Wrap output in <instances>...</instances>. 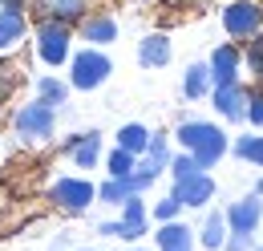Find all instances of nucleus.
<instances>
[{"instance_id":"obj_1","label":"nucleus","mask_w":263,"mask_h":251,"mask_svg":"<svg viewBox=\"0 0 263 251\" xmlns=\"http://www.w3.org/2000/svg\"><path fill=\"white\" fill-rule=\"evenodd\" d=\"M174 142H178L186 154L195 158L202 170L219 166V158L231 150V134H227V130H219L215 122H198V118L178 122V130H174Z\"/></svg>"},{"instance_id":"obj_2","label":"nucleus","mask_w":263,"mask_h":251,"mask_svg":"<svg viewBox=\"0 0 263 251\" xmlns=\"http://www.w3.org/2000/svg\"><path fill=\"white\" fill-rule=\"evenodd\" d=\"M109 73H114L109 53H105V49H93V45H85V49H77V53L69 57V89L89 94V89H98V85L109 81Z\"/></svg>"},{"instance_id":"obj_3","label":"nucleus","mask_w":263,"mask_h":251,"mask_svg":"<svg viewBox=\"0 0 263 251\" xmlns=\"http://www.w3.org/2000/svg\"><path fill=\"white\" fill-rule=\"evenodd\" d=\"M33 49L36 57L49 65V69H57V65H69L73 57V25H61V21H36L33 29Z\"/></svg>"},{"instance_id":"obj_4","label":"nucleus","mask_w":263,"mask_h":251,"mask_svg":"<svg viewBox=\"0 0 263 251\" xmlns=\"http://www.w3.org/2000/svg\"><path fill=\"white\" fill-rule=\"evenodd\" d=\"M12 130H16L21 142H29V146H45V142L53 138V130H57V110L45 105L41 97H33L29 105H16V114H12Z\"/></svg>"},{"instance_id":"obj_5","label":"nucleus","mask_w":263,"mask_h":251,"mask_svg":"<svg viewBox=\"0 0 263 251\" xmlns=\"http://www.w3.org/2000/svg\"><path fill=\"white\" fill-rule=\"evenodd\" d=\"M146 231H150V211H146L142 194H130L122 203V219L98 223V235H105V239H126V243H138Z\"/></svg>"},{"instance_id":"obj_6","label":"nucleus","mask_w":263,"mask_h":251,"mask_svg":"<svg viewBox=\"0 0 263 251\" xmlns=\"http://www.w3.org/2000/svg\"><path fill=\"white\" fill-rule=\"evenodd\" d=\"M93 199H98V187L89 178H77V174H65V178H57L49 187V203L57 211H65V215H85L93 207Z\"/></svg>"},{"instance_id":"obj_7","label":"nucleus","mask_w":263,"mask_h":251,"mask_svg":"<svg viewBox=\"0 0 263 251\" xmlns=\"http://www.w3.org/2000/svg\"><path fill=\"white\" fill-rule=\"evenodd\" d=\"M223 29L231 41H251L255 32H263V4L259 0H231L223 8Z\"/></svg>"},{"instance_id":"obj_8","label":"nucleus","mask_w":263,"mask_h":251,"mask_svg":"<svg viewBox=\"0 0 263 251\" xmlns=\"http://www.w3.org/2000/svg\"><path fill=\"white\" fill-rule=\"evenodd\" d=\"M206 69H211V85H231V81H239V73H243V49H239L235 41L215 45V53L206 57Z\"/></svg>"},{"instance_id":"obj_9","label":"nucleus","mask_w":263,"mask_h":251,"mask_svg":"<svg viewBox=\"0 0 263 251\" xmlns=\"http://www.w3.org/2000/svg\"><path fill=\"white\" fill-rule=\"evenodd\" d=\"M65 158L77 166V170H93L101 162V134L98 130H85V134H73V138H65Z\"/></svg>"},{"instance_id":"obj_10","label":"nucleus","mask_w":263,"mask_h":251,"mask_svg":"<svg viewBox=\"0 0 263 251\" xmlns=\"http://www.w3.org/2000/svg\"><path fill=\"white\" fill-rule=\"evenodd\" d=\"M77 37H81L85 45H93V49H105V45L118 41V21H114L109 12H85V16L77 21Z\"/></svg>"},{"instance_id":"obj_11","label":"nucleus","mask_w":263,"mask_h":251,"mask_svg":"<svg viewBox=\"0 0 263 251\" xmlns=\"http://www.w3.org/2000/svg\"><path fill=\"white\" fill-rule=\"evenodd\" d=\"M223 219H227V231H251L255 235V227L263 223V194H243L239 203H231L223 211Z\"/></svg>"},{"instance_id":"obj_12","label":"nucleus","mask_w":263,"mask_h":251,"mask_svg":"<svg viewBox=\"0 0 263 251\" xmlns=\"http://www.w3.org/2000/svg\"><path fill=\"white\" fill-rule=\"evenodd\" d=\"M206 97H211V105L219 110V118H227V122H243V105H247V85H243V81L215 85Z\"/></svg>"},{"instance_id":"obj_13","label":"nucleus","mask_w":263,"mask_h":251,"mask_svg":"<svg viewBox=\"0 0 263 251\" xmlns=\"http://www.w3.org/2000/svg\"><path fill=\"white\" fill-rule=\"evenodd\" d=\"M178 203H182V211L186 207H206L211 199H215V178L202 170V174H191V178H182V183H174V190H170Z\"/></svg>"},{"instance_id":"obj_14","label":"nucleus","mask_w":263,"mask_h":251,"mask_svg":"<svg viewBox=\"0 0 263 251\" xmlns=\"http://www.w3.org/2000/svg\"><path fill=\"white\" fill-rule=\"evenodd\" d=\"M154 247H158V251H195V231H191L182 219L158 223V231H154Z\"/></svg>"},{"instance_id":"obj_15","label":"nucleus","mask_w":263,"mask_h":251,"mask_svg":"<svg viewBox=\"0 0 263 251\" xmlns=\"http://www.w3.org/2000/svg\"><path fill=\"white\" fill-rule=\"evenodd\" d=\"M29 37V12L16 8H0V53L21 49V41Z\"/></svg>"},{"instance_id":"obj_16","label":"nucleus","mask_w":263,"mask_h":251,"mask_svg":"<svg viewBox=\"0 0 263 251\" xmlns=\"http://www.w3.org/2000/svg\"><path fill=\"white\" fill-rule=\"evenodd\" d=\"M170 57H174V49H170L166 32H150L138 41V65L142 69H162V65H170Z\"/></svg>"},{"instance_id":"obj_17","label":"nucleus","mask_w":263,"mask_h":251,"mask_svg":"<svg viewBox=\"0 0 263 251\" xmlns=\"http://www.w3.org/2000/svg\"><path fill=\"white\" fill-rule=\"evenodd\" d=\"M36 12L45 21H61V25L77 29V21L89 12V0H36Z\"/></svg>"},{"instance_id":"obj_18","label":"nucleus","mask_w":263,"mask_h":251,"mask_svg":"<svg viewBox=\"0 0 263 251\" xmlns=\"http://www.w3.org/2000/svg\"><path fill=\"white\" fill-rule=\"evenodd\" d=\"M166 162H170V138L162 130H150V146H146V154L138 158V170L158 178V174H166Z\"/></svg>"},{"instance_id":"obj_19","label":"nucleus","mask_w":263,"mask_h":251,"mask_svg":"<svg viewBox=\"0 0 263 251\" xmlns=\"http://www.w3.org/2000/svg\"><path fill=\"white\" fill-rule=\"evenodd\" d=\"M211 89H215V85H211V69H206V61L186 65V73H182V97H186V101H202Z\"/></svg>"},{"instance_id":"obj_20","label":"nucleus","mask_w":263,"mask_h":251,"mask_svg":"<svg viewBox=\"0 0 263 251\" xmlns=\"http://www.w3.org/2000/svg\"><path fill=\"white\" fill-rule=\"evenodd\" d=\"M198 247L206 251H223V239H227V219H223V211H206V219H202V227L195 231Z\"/></svg>"},{"instance_id":"obj_21","label":"nucleus","mask_w":263,"mask_h":251,"mask_svg":"<svg viewBox=\"0 0 263 251\" xmlns=\"http://www.w3.org/2000/svg\"><path fill=\"white\" fill-rule=\"evenodd\" d=\"M118 146L130 150L134 158H142V154H146V146H150V130H146L142 122H126L122 130H118Z\"/></svg>"},{"instance_id":"obj_22","label":"nucleus","mask_w":263,"mask_h":251,"mask_svg":"<svg viewBox=\"0 0 263 251\" xmlns=\"http://www.w3.org/2000/svg\"><path fill=\"white\" fill-rule=\"evenodd\" d=\"M36 97L45 101V105H65L69 101V81H61V77H53V73H45V77H36Z\"/></svg>"},{"instance_id":"obj_23","label":"nucleus","mask_w":263,"mask_h":251,"mask_svg":"<svg viewBox=\"0 0 263 251\" xmlns=\"http://www.w3.org/2000/svg\"><path fill=\"white\" fill-rule=\"evenodd\" d=\"M231 150H235V158H243V162L263 166V134H243V138H235Z\"/></svg>"},{"instance_id":"obj_24","label":"nucleus","mask_w":263,"mask_h":251,"mask_svg":"<svg viewBox=\"0 0 263 251\" xmlns=\"http://www.w3.org/2000/svg\"><path fill=\"white\" fill-rule=\"evenodd\" d=\"M130 194H134L130 178H105V183L98 187V199H101V203H109V207H122Z\"/></svg>"},{"instance_id":"obj_25","label":"nucleus","mask_w":263,"mask_h":251,"mask_svg":"<svg viewBox=\"0 0 263 251\" xmlns=\"http://www.w3.org/2000/svg\"><path fill=\"white\" fill-rule=\"evenodd\" d=\"M243 69H251V77H263V32L243 41Z\"/></svg>"},{"instance_id":"obj_26","label":"nucleus","mask_w":263,"mask_h":251,"mask_svg":"<svg viewBox=\"0 0 263 251\" xmlns=\"http://www.w3.org/2000/svg\"><path fill=\"white\" fill-rule=\"evenodd\" d=\"M134 166H138V158H134L130 150H122V146H114V150H109V158H105V170H109V178H126Z\"/></svg>"},{"instance_id":"obj_27","label":"nucleus","mask_w":263,"mask_h":251,"mask_svg":"<svg viewBox=\"0 0 263 251\" xmlns=\"http://www.w3.org/2000/svg\"><path fill=\"white\" fill-rule=\"evenodd\" d=\"M166 170H170V178H174V183H182V178H191V174H202V166H198L186 150H182V154H170Z\"/></svg>"},{"instance_id":"obj_28","label":"nucleus","mask_w":263,"mask_h":251,"mask_svg":"<svg viewBox=\"0 0 263 251\" xmlns=\"http://www.w3.org/2000/svg\"><path fill=\"white\" fill-rule=\"evenodd\" d=\"M243 122L263 126V85H251L247 89V105H243Z\"/></svg>"},{"instance_id":"obj_29","label":"nucleus","mask_w":263,"mask_h":251,"mask_svg":"<svg viewBox=\"0 0 263 251\" xmlns=\"http://www.w3.org/2000/svg\"><path fill=\"white\" fill-rule=\"evenodd\" d=\"M178 215H182V203H178L174 194H166V199L154 203V219L158 223H170V219H178Z\"/></svg>"},{"instance_id":"obj_30","label":"nucleus","mask_w":263,"mask_h":251,"mask_svg":"<svg viewBox=\"0 0 263 251\" xmlns=\"http://www.w3.org/2000/svg\"><path fill=\"white\" fill-rule=\"evenodd\" d=\"M251 247H255L251 231H227V239H223V251H251Z\"/></svg>"},{"instance_id":"obj_31","label":"nucleus","mask_w":263,"mask_h":251,"mask_svg":"<svg viewBox=\"0 0 263 251\" xmlns=\"http://www.w3.org/2000/svg\"><path fill=\"white\" fill-rule=\"evenodd\" d=\"M12 94V77H8V73H4V69H0V101H4V97Z\"/></svg>"},{"instance_id":"obj_32","label":"nucleus","mask_w":263,"mask_h":251,"mask_svg":"<svg viewBox=\"0 0 263 251\" xmlns=\"http://www.w3.org/2000/svg\"><path fill=\"white\" fill-rule=\"evenodd\" d=\"M162 4H186V0H162Z\"/></svg>"},{"instance_id":"obj_33","label":"nucleus","mask_w":263,"mask_h":251,"mask_svg":"<svg viewBox=\"0 0 263 251\" xmlns=\"http://www.w3.org/2000/svg\"><path fill=\"white\" fill-rule=\"evenodd\" d=\"M251 251H263V243H255V247H251Z\"/></svg>"},{"instance_id":"obj_34","label":"nucleus","mask_w":263,"mask_h":251,"mask_svg":"<svg viewBox=\"0 0 263 251\" xmlns=\"http://www.w3.org/2000/svg\"><path fill=\"white\" fill-rule=\"evenodd\" d=\"M191 4H206V0H191Z\"/></svg>"},{"instance_id":"obj_35","label":"nucleus","mask_w":263,"mask_h":251,"mask_svg":"<svg viewBox=\"0 0 263 251\" xmlns=\"http://www.w3.org/2000/svg\"><path fill=\"white\" fill-rule=\"evenodd\" d=\"M134 251H146V247H134Z\"/></svg>"},{"instance_id":"obj_36","label":"nucleus","mask_w":263,"mask_h":251,"mask_svg":"<svg viewBox=\"0 0 263 251\" xmlns=\"http://www.w3.org/2000/svg\"><path fill=\"white\" fill-rule=\"evenodd\" d=\"M0 8H4V0H0Z\"/></svg>"},{"instance_id":"obj_37","label":"nucleus","mask_w":263,"mask_h":251,"mask_svg":"<svg viewBox=\"0 0 263 251\" xmlns=\"http://www.w3.org/2000/svg\"><path fill=\"white\" fill-rule=\"evenodd\" d=\"M259 81H263V77H259Z\"/></svg>"}]
</instances>
